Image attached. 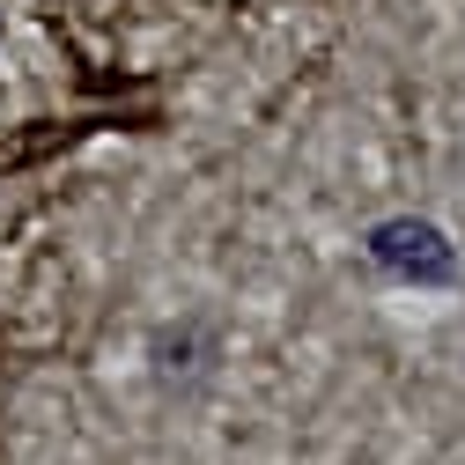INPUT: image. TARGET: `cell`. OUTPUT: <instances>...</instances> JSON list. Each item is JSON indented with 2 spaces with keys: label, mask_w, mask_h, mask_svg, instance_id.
<instances>
[{
  "label": "cell",
  "mask_w": 465,
  "mask_h": 465,
  "mask_svg": "<svg viewBox=\"0 0 465 465\" xmlns=\"http://www.w3.org/2000/svg\"><path fill=\"white\" fill-rule=\"evenodd\" d=\"M370 259L391 273V281H414V288H450L458 281V252L436 222H414V214H399V222H377L370 229Z\"/></svg>",
  "instance_id": "cell-1"
}]
</instances>
